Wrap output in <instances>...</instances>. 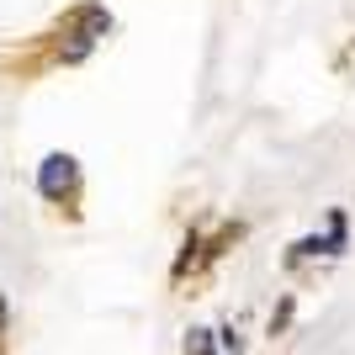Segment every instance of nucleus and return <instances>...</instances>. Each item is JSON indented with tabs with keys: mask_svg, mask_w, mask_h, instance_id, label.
Instances as JSON below:
<instances>
[{
	"mask_svg": "<svg viewBox=\"0 0 355 355\" xmlns=\"http://www.w3.org/2000/svg\"><path fill=\"white\" fill-rule=\"evenodd\" d=\"M59 32H64V37H74V43H96V37H106V32H112V11H106L101 0L69 6V11L59 16Z\"/></svg>",
	"mask_w": 355,
	"mask_h": 355,
	"instance_id": "nucleus-1",
	"label": "nucleus"
},
{
	"mask_svg": "<svg viewBox=\"0 0 355 355\" xmlns=\"http://www.w3.org/2000/svg\"><path fill=\"white\" fill-rule=\"evenodd\" d=\"M186 355H212V340H207V329H191V334H186Z\"/></svg>",
	"mask_w": 355,
	"mask_h": 355,
	"instance_id": "nucleus-3",
	"label": "nucleus"
},
{
	"mask_svg": "<svg viewBox=\"0 0 355 355\" xmlns=\"http://www.w3.org/2000/svg\"><path fill=\"white\" fill-rule=\"evenodd\" d=\"M0 340H6V297H0Z\"/></svg>",
	"mask_w": 355,
	"mask_h": 355,
	"instance_id": "nucleus-5",
	"label": "nucleus"
},
{
	"mask_svg": "<svg viewBox=\"0 0 355 355\" xmlns=\"http://www.w3.org/2000/svg\"><path fill=\"white\" fill-rule=\"evenodd\" d=\"M286 318H292V302H282V308H276V318H270V334H282Z\"/></svg>",
	"mask_w": 355,
	"mask_h": 355,
	"instance_id": "nucleus-4",
	"label": "nucleus"
},
{
	"mask_svg": "<svg viewBox=\"0 0 355 355\" xmlns=\"http://www.w3.org/2000/svg\"><path fill=\"white\" fill-rule=\"evenodd\" d=\"M74 186H80V164H74V154H48L43 170H37V191H43L48 202H69Z\"/></svg>",
	"mask_w": 355,
	"mask_h": 355,
	"instance_id": "nucleus-2",
	"label": "nucleus"
}]
</instances>
